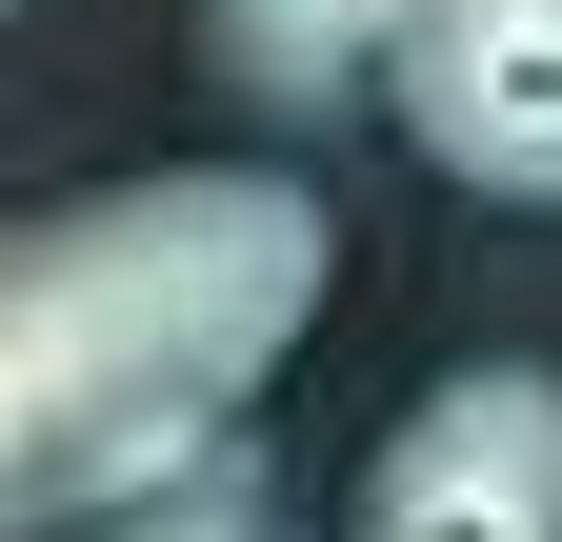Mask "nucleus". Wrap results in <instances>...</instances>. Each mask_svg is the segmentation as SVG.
Returning <instances> with one entry per match:
<instances>
[{
	"instance_id": "f257e3e1",
	"label": "nucleus",
	"mask_w": 562,
	"mask_h": 542,
	"mask_svg": "<svg viewBox=\"0 0 562 542\" xmlns=\"http://www.w3.org/2000/svg\"><path fill=\"white\" fill-rule=\"evenodd\" d=\"M341 282L322 181L281 161H161L101 201H41L0 261V503L41 542L241 442V402L302 362Z\"/></svg>"
},
{
	"instance_id": "f03ea898",
	"label": "nucleus",
	"mask_w": 562,
	"mask_h": 542,
	"mask_svg": "<svg viewBox=\"0 0 562 542\" xmlns=\"http://www.w3.org/2000/svg\"><path fill=\"white\" fill-rule=\"evenodd\" d=\"M341 542H562V382L542 362H462L442 402H402Z\"/></svg>"
},
{
	"instance_id": "7ed1b4c3",
	"label": "nucleus",
	"mask_w": 562,
	"mask_h": 542,
	"mask_svg": "<svg viewBox=\"0 0 562 542\" xmlns=\"http://www.w3.org/2000/svg\"><path fill=\"white\" fill-rule=\"evenodd\" d=\"M382 121L482 201H562V0H402Z\"/></svg>"
},
{
	"instance_id": "20e7f679",
	"label": "nucleus",
	"mask_w": 562,
	"mask_h": 542,
	"mask_svg": "<svg viewBox=\"0 0 562 542\" xmlns=\"http://www.w3.org/2000/svg\"><path fill=\"white\" fill-rule=\"evenodd\" d=\"M382 41H402V0H201V81L241 121H281V142L382 101Z\"/></svg>"
},
{
	"instance_id": "39448f33",
	"label": "nucleus",
	"mask_w": 562,
	"mask_h": 542,
	"mask_svg": "<svg viewBox=\"0 0 562 542\" xmlns=\"http://www.w3.org/2000/svg\"><path fill=\"white\" fill-rule=\"evenodd\" d=\"M60 542H281V483L222 442V462H181V483H140V503H101V522H60Z\"/></svg>"
}]
</instances>
